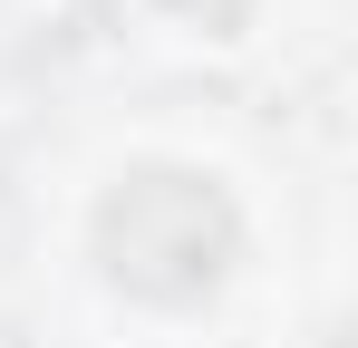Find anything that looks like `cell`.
<instances>
[{
	"label": "cell",
	"mask_w": 358,
	"mask_h": 348,
	"mask_svg": "<svg viewBox=\"0 0 358 348\" xmlns=\"http://www.w3.org/2000/svg\"><path fill=\"white\" fill-rule=\"evenodd\" d=\"M223 242L233 223L194 174H136L107 203V252H117V281L136 290H203L223 271Z\"/></svg>",
	"instance_id": "1"
}]
</instances>
